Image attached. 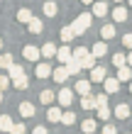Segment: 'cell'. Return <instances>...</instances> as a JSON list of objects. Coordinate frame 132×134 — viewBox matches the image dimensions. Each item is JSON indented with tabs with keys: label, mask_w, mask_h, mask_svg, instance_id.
Returning a JSON list of instances; mask_svg holds the SVG:
<instances>
[{
	"label": "cell",
	"mask_w": 132,
	"mask_h": 134,
	"mask_svg": "<svg viewBox=\"0 0 132 134\" xmlns=\"http://www.w3.org/2000/svg\"><path fill=\"white\" fill-rule=\"evenodd\" d=\"M22 56H25L27 61H37L42 56V49H37V46H32V44H27L25 49H22Z\"/></svg>",
	"instance_id": "3"
},
{
	"label": "cell",
	"mask_w": 132,
	"mask_h": 134,
	"mask_svg": "<svg viewBox=\"0 0 132 134\" xmlns=\"http://www.w3.org/2000/svg\"><path fill=\"white\" fill-rule=\"evenodd\" d=\"M32 134H49V132H46V127H34Z\"/></svg>",
	"instance_id": "41"
},
{
	"label": "cell",
	"mask_w": 132,
	"mask_h": 134,
	"mask_svg": "<svg viewBox=\"0 0 132 134\" xmlns=\"http://www.w3.org/2000/svg\"><path fill=\"white\" fill-rule=\"evenodd\" d=\"M42 56L44 59H54V56H56V44H54V42H46L42 46Z\"/></svg>",
	"instance_id": "11"
},
{
	"label": "cell",
	"mask_w": 132,
	"mask_h": 134,
	"mask_svg": "<svg viewBox=\"0 0 132 134\" xmlns=\"http://www.w3.org/2000/svg\"><path fill=\"white\" fill-rule=\"evenodd\" d=\"M81 3H83V5H93L96 0H81Z\"/></svg>",
	"instance_id": "42"
},
{
	"label": "cell",
	"mask_w": 132,
	"mask_h": 134,
	"mask_svg": "<svg viewBox=\"0 0 132 134\" xmlns=\"http://www.w3.org/2000/svg\"><path fill=\"white\" fill-rule=\"evenodd\" d=\"M130 134H132V132H130Z\"/></svg>",
	"instance_id": "49"
},
{
	"label": "cell",
	"mask_w": 132,
	"mask_h": 134,
	"mask_svg": "<svg viewBox=\"0 0 132 134\" xmlns=\"http://www.w3.org/2000/svg\"><path fill=\"white\" fill-rule=\"evenodd\" d=\"M27 132V127L22 122H17V124H12V129H10V134H25Z\"/></svg>",
	"instance_id": "36"
},
{
	"label": "cell",
	"mask_w": 132,
	"mask_h": 134,
	"mask_svg": "<svg viewBox=\"0 0 132 134\" xmlns=\"http://www.w3.org/2000/svg\"><path fill=\"white\" fill-rule=\"evenodd\" d=\"M20 115L22 117H32L34 115V105H32V102H22V105H20Z\"/></svg>",
	"instance_id": "29"
},
{
	"label": "cell",
	"mask_w": 132,
	"mask_h": 134,
	"mask_svg": "<svg viewBox=\"0 0 132 134\" xmlns=\"http://www.w3.org/2000/svg\"><path fill=\"white\" fill-rule=\"evenodd\" d=\"M56 12H59V5L54 3V0L44 3V15H46V17H56Z\"/></svg>",
	"instance_id": "21"
},
{
	"label": "cell",
	"mask_w": 132,
	"mask_h": 134,
	"mask_svg": "<svg viewBox=\"0 0 132 134\" xmlns=\"http://www.w3.org/2000/svg\"><path fill=\"white\" fill-rule=\"evenodd\" d=\"M91 22H93V12H81L78 17H76V22H73V32H76V37H81L86 29L91 27Z\"/></svg>",
	"instance_id": "1"
},
{
	"label": "cell",
	"mask_w": 132,
	"mask_h": 134,
	"mask_svg": "<svg viewBox=\"0 0 132 134\" xmlns=\"http://www.w3.org/2000/svg\"><path fill=\"white\" fill-rule=\"evenodd\" d=\"M127 64H130V66H132V51H130V54H127Z\"/></svg>",
	"instance_id": "43"
},
{
	"label": "cell",
	"mask_w": 132,
	"mask_h": 134,
	"mask_svg": "<svg viewBox=\"0 0 132 134\" xmlns=\"http://www.w3.org/2000/svg\"><path fill=\"white\" fill-rule=\"evenodd\" d=\"M113 66H115V68L127 66V56H125V54H115V56H113Z\"/></svg>",
	"instance_id": "31"
},
{
	"label": "cell",
	"mask_w": 132,
	"mask_h": 134,
	"mask_svg": "<svg viewBox=\"0 0 132 134\" xmlns=\"http://www.w3.org/2000/svg\"><path fill=\"white\" fill-rule=\"evenodd\" d=\"M122 44H125V46H127V49H132V32H130V34H125V37H122Z\"/></svg>",
	"instance_id": "40"
},
{
	"label": "cell",
	"mask_w": 132,
	"mask_h": 134,
	"mask_svg": "<svg viewBox=\"0 0 132 134\" xmlns=\"http://www.w3.org/2000/svg\"><path fill=\"white\" fill-rule=\"evenodd\" d=\"M73 37H76V32H73V27H71V25L61 29V42H64V44H68V42H71Z\"/></svg>",
	"instance_id": "24"
},
{
	"label": "cell",
	"mask_w": 132,
	"mask_h": 134,
	"mask_svg": "<svg viewBox=\"0 0 132 134\" xmlns=\"http://www.w3.org/2000/svg\"><path fill=\"white\" fill-rule=\"evenodd\" d=\"M81 107H83V110H96V95H93V93L81 95Z\"/></svg>",
	"instance_id": "8"
},
{
	"label": "cell",
	"mask_w": 132,
	"mask_h": 134,
	"mask_svg": "<svg viewBox=\"0 0 132 134\" xmlns=\"http://www.w3.org/2000/svg\"><path fill=\"white\" fill-rule=\"evenodd\" d=\"M27 29H29V34H39L42 29H44V25H42V20H37V17H32L27 22Z\"/></svg>",
	"instance_id": "12"
},
{
	"label": "cell",
	"mask_w": 132,
	"mask_h": 134,
	"mask_svg": "<svg viewBox=\"0 0 132 134\" xmlns=\"http://www.w3.org/2000/svg\"><path fill=\"white\" fill-rule=\"evenodd\" d=\"M103 85H105V93H108V95H113V93L120 90V78H105Z\"/></svg>",
	"instance_id": "6"
},
{
	"label": "cell",
	"mask_w": 132,
	"mask_h": 134,
	"mask_svg": "<svg viewBox=\"0 0 132 134\" xmlns=\"http://www.w3.org/2000/svg\"><path fill=\"white\" fill-rule=\"evenodd\" d=\"M118 78H120V83H125V81H132V66H120L118 68Z\"/></svg>",
	"instance_id": "9"
},
{
	"label": "cell",
	"mask_w": 132,
	"mask_h": 134,
	"mask_svg": "<svg viewBox=\"0 0 132 134\" xmlns=\"http://www.w3.org/2000/svg\"><path fill=\"white\" fill-rule=\"evenodd\" d=\"M113 20L115 22H125L127 20V10H125V7H115V10H113Z\"/></svg>",
	"instance_id": "28"
},
{
	"label": "cell",
	"mask_w": 132,
	"mask_h": 134,
	"mask_svg": "<svg viewBox=\"0 0 132 134\" xmlns=\"http://www.w3.org/2000/svg\"><path fill=\"white\" fill-rule=\"evenodd\" d=\"M34 73H37V78H49L51 76V66L49 64H37Z\"/></svg>",
	"instance_id": "14"
},
{
	"label": "cell",
	"mask_w": 132,
	"mask_h": 134,
	"mask_svg": "<svg viewBox=\"0 0 132 134\" xmlns=\"http://www.w3.org/2000/svg\"><path fill=\"white\" fill-rule=\"evenodd\" d=\"M100 34H103V39H115V25H105L100 29Z\"/></svg>",
	"instance_id": "30"
},
{
	"label": "cell",
	"mask_w": 132,
	"mask_h": 134,
	"mask_svg": "<svg viewBox=\"0 0 132 134\" xmlns=\"http://www.w3.org/2000/svg\"><path fill=\"white\" fill-rule=\"evenodd\" d=\"M130 7H132V0H130Z\"/></svg>",
	"instance_id": "48"
},
{
	"label": "cell",
	"mask_w": 132,
	"mask_h": 134,
	"mask_svg": "<svg viewBox=\"0 0 132 134\" xmlns=\"http://www.w3.org/2000/svg\"><path fill=\"white\" fill-rule=\"evenodd\" d=\"M91 83L93 81H76V93H78V95H88L91 93Z\"/></svg>",
	"instance_id": "18"
},
{
	"label": "cell",
	"mask_w": 132,
	"mask_h": 134,
	"mask_svg": "<svg viewBox=\"0 0 132 134\" xmlns=\"http://www.w3.org/2000/svg\"><path fill=\"white\" fill-rule=\"evenodd\" d=\"M93 15H96V17H105V15H108V5L103 3V0L93 3Z\"/></svg>",
	"instance_id": "15"
},
{
	"label": "cell",
	"mask_w": 132,
	"mask_h": 134,
	"mask_svg": "<svg viewBox=\"0 0 132 134\" xmlns=\"http://www.w3.org/2000/svg\"><path fill=\"white\" fill-rule=\"evenodd\" d=\"M66 71H68V76H78V71H81V64H78V59H71L66 64Z\"/></svg>",
	"instance_id": "25"
},
{
	"label": "cell",
	"mask_w": 132,
	"mask_h": 134,
	"mask_svg": "<svg viewBox=\"0 0 132 134\" xmlns=\"http://www.w3.org/2000/svg\"><path fill=\"white\" fill-rule=\"evenodd\" d=\"M86 54H88V49H86V46H76V51H73V59H83Z\"/></svg>",
	"instance_id": "38"
},
{
	"label": "cell",
	"mask_w": 132,
	"mask_h": 134,
	"mask_svg": "<svg viewBox=\"0 0 132 134\" xmlns=\"http://www.w3.org/2000/svg\"><path fill=\"white\" fill-rule=\"evenodd\" d=\"M61 115H64L61 107H49V110H46V120H49V122H61Z\"/></svg>",
	"instance_id": "10"
},
{
	"label": "cell",
	"mask_w": 132,
	"mask_h": 134,
	"mask_svg": "<svg viewBox=\"0 0 132 134\" xmlns=\"http://www.w3.org/2000/svg\"><path fill=\"white\" fill-rule=\"evenodd\" d=\"M0 49H3V39H0Z\"/></svg>",
	"instance_id": "46"
},
{
	"label": "cell",
	"mask_w": 132,
	"mask_h": 134,
	"mask_svg": "<svg viewBox=\"0 0 132 134\" xmlns=\"http://www.w3.org/2000/svg\"><path fill=\"white\" fill-rule=\"evenodd\" d=\"M12 85L17 90H25L27 85H29V78H27V73H22V76H17V78H12Z\"/></svg>",
	"instance_id": "17"
},
{
	"label": "cell",
	"mask_w": 132,
	"mask_h": 134,
	"mask_svg": "<svg viewBox=\"0 0 132 134\" xmlns=\"http://www.w3.org/2000/svg\"><path fill=\"white\" fill-rule=\"evenodd\" d=\"M100 105H108V93H100V95H96V107Z\"/></svg>",
	"instance_id": "37"
},
{
	"label": "cell",
	"mask_w": 132,
	"mask_h": 134,
	"mask_svg": "<svg viewBox=\"0 0 132 134\" xmlns=\"http://www.w3.org/2000/svg\"><path fill=\"white\" fill-rule=\"evenodd\" d=\"M56 59L61 61V64H68V61L73 59V51H71V49H68V46L64 44V46H59V49H56Z\"/></svg>",
	"instance_id": "5"
},
{
	"label": "cell",
	"mask_w": 132,
	"mask_h": 134,
	"mask_svg": "<svg viewBox=\"0 0 132 134\" xmlns=\"http://www.w3.org/2000/svg\"><path fill=\"white\" fill-rule=\"evenodd\" d=\"M32 17H34V15L29 12L27 7H20V10H17V22H25V25H27V22L32 20Z\"/></svg>",
	"instance_id": "26"
},
{
	"label": "cell",
	"mask_w": 132,
	"mask_h": 134,
	"mask_svg": "<svg viewBox=\"0 0 132 134\" xmlns=\"http://www.w3.org/2000/svg\"><path fill=\"white\" fill-rule=\"evenodd\" d=\"M73 93H76V90H71V88H61V90L56 93L59 105H61V107H68V105L73 102Z\"/></svg>",
	"instance_id": "2"
},
{
	"label": "cell",
	"mask_w": 132,
	"mask_h": 134,
	"mask_svg": "<svg viewBox=\"0 0 132 134\" xmlns=\"http://www.w3.org/2000/svg\"><path fill=\"white\" fill-rule=\"evenodd\" d=\"M78 64H81V68H93V66H96V56H93V51H88L83 59H78Z\"/></svg>",
	"instance_id": "19"
},
{
	"label": "cell",
	"mask_w": 132,
	"mask_h": 134,
	"mask_svg": "<svg viewBox=\"0 0 132 134\" xmlns=\"http://www.w3.org/2000/svg\"><path fill=\"white\" fill-rule=\"evenodd\" d=\"M22 73H25V68L17 66V64H12L10 68H7V76H10V78H17V76H22Z\"/></svg>",
	"instance_id": "32"
},
{
	"label": "cell",
	"mask_w": 132,
	"mask_h": 134,
	"mask_svg": "<svg viewBox=\"0 0 132 134\" xmlns=\"http://www.w3.org/2000/svg\"><path fill=\"white\" fill-rule=\"evenodd\" d=\"M76 122V112H64L61 115V124H66V127H71Z\"/></svg>",
	"instance_id": "33"
},
{
	"label": "cell",
	"mask_w": 132,
	"mask_h": 134,
	"mask_svg": "<svg viewBox=\"0 0 132 134\" xmlns=\"http://www.w3.org/2000/svg\"><path fill=\"white\" fill-rule=\"evenodd\" d=\"M12 117L10 115H3V117H0V132H7V134H10V129H12Z\"/></svg>",
	"instance_id": "22"
},
{
	"label": "cell",
	"mask_w": 132,
	"mask_h": 134,
	"mask_svg": "<svg viewBox=\"0 0 132 134\" xmlns=\"http://www.w3.org/2000/svg\"><path fill=\"white\" fill-rule=\"evenodd\" d=\"M96 110H98V120H103V122H108V120H110V115H113V110L108 107V105H100Z\"/></svg>",
	"instance_id": "23"
},
{
	"label": "cell",
	"mask_w": 132,
	"mask_h": 134,
	"mask_svg": "<svg viewBox=\"0 0 132 134\" xmlns=\"http://www.w3.org/2000/svg\"><path fill=\"white\" fill-rule=\"evenodd\" d=\"M81 129L86 132V134H96L98 132V124H96V120H83L81 122Z\"/></svg>",
	"instance_id": "20"
},
{
	"label": "cell",
	"mask_w": 132,
	"mask_h": 134,
	"mask_svg": "<svg viewBox=\"0 0 132 134\" xmlns=\"http://www.w3.org/2000/svg\"><path fill=\"white\" fill-rule=\"evenodd\" d=\"M0 102H3V90H0Z\"/></svg>",
	"instance_id": "44"
},
{
	"label": "cell",
	"mask_w": 132,
	"mask_h": 134,
	"mask_svg": "<svg viewBox=\"0 0 132 134\" xmlns=\"http://www.w3.org/2000/svg\"><path fill=\"white\" fill-rule=\"evenodd\" d=\"M130 93H132V81H130Z\"/></svg>",
	"instance_id": "45"
},
{
	"label": "cell",
	"mask_w": 132,
	"mask_h": 134,
	"mask_svg": "<svg viewBox=\"0 0 132 134\" xmlns=\"http://www.w3.org/2000/svg\"><path fill=\"white\" fill-rule=\"evenodd\" d=\"M100 134H118V129H115V124H105Z\"/></svg>",
	"instance_id": "39"
},
{
	"label": "cell",
	"mask_w": 132,
	"mask_h": 134,
	"mask_svg": "<svg viewBox=\"0 0 132 134\" xmlns=\"http://www.w3.org/2000/svg\"><path fill=\"white\" fill-rule=\"evenodd\" d=\"M12 64H15V61H12V56H10V54H3V56H0V68H5V71H7Z\"/></svg>",
	"instance_id": "34"
},
{
	"label": "cell",
	"mask_w": 132,
	"mask_h": 134,
	"mask_svg": "<svg viewBox=\"0 0 132 134\" xmlns=\"http://www.w3.org/2000/svg\"><path fill=\"white\" fill-rule=\"evenodd\" d=\"M10 83H12V78H10V76H7V73H0V90H5Z\"/></svg>",
	"instance_id": "35"
},
{
	"label": "cell",
	"mask_w": 132,
	"mask_h": 134,
	"mask_svg": "<svg viewBox=\"0 0 132 134\" xmlns=\"http://www.w3.org/2000/svg\"><path fill=\"white\" fill-rule=\"evenodd\" d=\"M113 112H115V117H118V120H127V117H130V107L125 105V102H120Z\"/></svg>",
	"instance_id": "16"
},
{
	"label": "cell",
	"mask_w": 132,
	"mask_h": 134,
	"mask_svg": "<svg viewBox=\"0 0 132 134\" xmlns=\"http://www.w3.org/2000/svg\"><path fill=\"white\" fill-rule=\"evenodd\" d=\"M51 78H54L56 83H64L66 78H68V71H66V66H56V68L51 71Z\"/></svg>",
	"instance_id": "7"
},
{
	"label": "cell",
	"mask_w": 132,
	"mask_h": 134,
	"mask_svg": "<svg viewBox=\"0 0 132 134\" xmlns=\"http://www.w3.org/2000/svg\"><path fill=\"white\" fill-rule=\"evenodd\" d=\"M105 73H108V71H105L103 66H93V68H91V81H93V83H103L105 78H108Z\"/></svg>",
	"instance_id": "4"
},
{
	"label": "cell",
	"mask_w": 132,
	"mask_h": 134,
	"mask_svg": "<svg viewBox=\"0 0 132 134\" xmlns=\"http://www.w3.org/2000/svg\"><path fill=\"white\" fill-rule=\"evenodd\" d=\"M115 3H122V0H115Z\"/></svg>",
	"instance_id": "47"
},
{
	"label": "cell",
	"mask_w": 132,
	"mask_h": 134,
	"mask_svg": "<svg viewBox=\"0 0 132 134\" xmlns=\"http://www.w3.org/2000/svg\"><path fill=\"white\" fill-rule=\"evenodd\" d=\"M39 100L44 102V105H51V102L56 100V93H54V90H42V95H39Z\"/></svg>",
	"instance_id": "27"
},
{
	"label": "cell",
	"mask_w": 132,
	"mask_h": 134,
	"mask_svg": "<svg viewBox=\"0 0 132 134\" xmlns=\"http://www.w3.org/2000/svg\"><path fill=\"white\" fill-rule=\"evenodd\" d=\"M105 54H108V44L105 42H96V44H93V56H96V59H103Z\"/></svg>",
	"instance_id": "13"
}]
</instances>
